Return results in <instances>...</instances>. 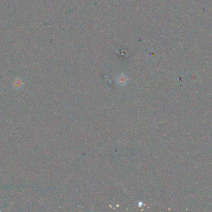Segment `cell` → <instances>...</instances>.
I'll use <instances>...</instances> for the list:
<instances>
[{"label":"cell","mask_w":212,"mask_h":212,"mask_svg":"<svg viewBox=\"0 0 212 212\" xmlns=\"http://www.w3.org/2000/svg\"><path fill=\"white\" fill-rule=\"evenodd\" d=\"M12 87L16 90H21L24 85V82L20 77H16L13 80L12 82Z\"/></svg>","instance_id":"obj_1"}]
</instances>
